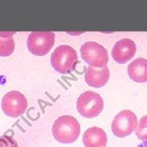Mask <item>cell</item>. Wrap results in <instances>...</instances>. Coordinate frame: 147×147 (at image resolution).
<instances>
[{"label":"cell","mask_w":147,"mask_h":147,"mask_svg":"<svg viewBox=\"0 0 147 147\" xmlns=\"http://www.w3.org/2000/svg\"><path fill=\"white\" fill-rule=\"evenodd\" d=\"M147 61L139 58L131 63L128 67V73L130 78L137 82L147 81Z\"/></svg>","instance_id":"8fae6325"},{"label":"cell","mask_w":147,"mask_h":147,"mask_svg":"<svg viewBox=\"0 0 147 147\" xmlns=\"http://www.w3.org/2000/svg\"><path fill=\"white\" fill-rule=\"evenodd\" d=\"M81 127L77 119L70 115L59 117L53 125L52 132L54 138L60 143L71 144L79 137Z\"/></svg>","instance_id":"6da1fadb"},{"label":"cell","mask_w":147,"mask_h":147,"mask_svg":"<svg viewBox=\"0 0 147 147\" xmlns=\"http://www.w3.org/2000/svg\"><path fill=\"white\" fill-rule=\"evenodd\" d=\"M82 141L85 147H105L108 138L105 132L101 128L93 127L84 132Z\"/></svg>","instance_id":"30bf717a"},{"label":"cell","mask_w":147,"mask_h":147,"mask_svg":"<svg viewBox=\"0 0 147 147\" xmlns=\"http://www.w3.org/2000/svg\"><path fill=\"white\" fill-rule=\"evenodd\" d=\"M77 108L79 113L87 118H94L102 112L104 101L96 92L88 91L82 93L77 100Z\"/></svg>","instance_id":"3957f363"},{"label":"cell","mask_w":147,"mask_h":147,"mask_svg":"<svg viewBox=\"0 0 147 147\" xmlns=\"http://www.w3.org/2000/svg\"><path fill=\"white\" fill-rule=\"evenodd\" d=\"M27 100L22 94L17 91H11L3 97L1 107L4 113L10 117H18L26 112Z\"/></svg>","instance_id":"52a82bcc"},{"label":"cell","mask_w":147,"mask_h":147,"mask_svg":"<svg viewBox=\"0 0 147 147\" xmlns=\"http://www.w3.org/2000/svg\"><path fill=\"white\" fill-rule=\"evenodd\" d=\"M78 62V55L76 51L69 45L58 47L51 57V63L53 67L58 72L67 74L75 68Z\"/></svg>","instance_id":"7a4b0ae2"},{"label":"cell","mask_w":147,"mask_h":147,"mask_svg":"<svg viewBox=\"0 0 147 147\" xmlns=\"http://www.w3.org/2000/svg\"><path fill=\"white\" fill-rule=\"evenodd\" d=\"M146 132V117H144L141 119L140 122V124L138 126V131H136L138 137L140 139L144 140V141H146V138L144 137L142 131Z\"/></svg>","instance_id":"5bb4252c"},{"label":"cell","mask_w":147,"mask_h":147,"mask_svg":"<svg viewBox=\"0 0 147 147\" xmlns=\"http://www.w3.org/2000/svg\"><path fill=\"white\" fill-rule=\"evenodd\" d=\"M138 126L137 117L130 110L119 113L113 121L111 129L117 137L124 138L131 135Z\"/></svg>","instance_id":"8992f818"},{"label":"cell","mask_w":147,"mask_h":147,"mask_svg":"<svg viewBox=\"0 0 147 147\" xmlns=\"http://www.w3.org/2000/svg\"><path fill=\"white\" fill-rule=\"evenodd\" d=\"M136 51L135 42L130 39L124 38L115 43L113 48L112 56L116 62L124 64L134 57Z\"/></svg>","instance_id":"ba28073f"},{"label":"cell","mask_w":147,"mask_h":147,"mask_svg":"<svg viewBox=\"0 0 147 147\" xmlns=\"http://www.w3.org/2000/svg\"><path fill=\"white\" fill-rule=\"evenodd\" d=\"M137 147H147V142L146 141H144L143 142L139 144Z\"/></svg>","instance_id":"9a60e30c"},{"label":"cell","mask_w":147,"mask_h":147,"mask_svg":"<svg viewBox=\"0 0 147 147\" xmlns=\"http://www.w3.org/2000/svg\"><path fill=\"white\" fill-rule=\"evenodd\" d=\"M16 32H0V56L8 57L14 51L13 35Z\"/></svg>","instance_id":"7c38bea8"},{"label":"cell","mask_w":147,"mask_h":147,"mask_svg":"<svg viewBox=\"0 0 147 147\" xmlns=\"http://www.w3.org/2000/svg\"><path fill=\"white\" fill-rule=\"evenodd\" d=\"M109 77V72L107 66L103 68H94L89 67L85 74V80L91 87L101 88L107 83Z\"/></svg>","instance_id":"9c48e42d"},{"label":"cell","mask_w":147,"mask_h":147,"mask_svg":"<svg viewBox=\"0 0 147 147\" xmlns=\"http://www.w3.org/2000/svg\"><path fill=\"white\" fill-rule=\"evenodd\" d=\"M55 35L53 32H32L27 40L29 51L36 56H44L54 45Z\"/></svg>","instance_id":"5b68a950"},{"label":"cell","mask_w":147,"mask_h":147,"mask_svg":"<svg viewBox=\"0 0 147 147\" xmlns=\"http://www.w3.org/2000/svg\"><path fill=\"white\" fill-rule=\"evenodd\" d=\"M0 147H18L17 141L10 136H3L0 137Z\"/></svg>","instance_id":"4fadbf2b"},{"label":"cell","mask_w":147,"mask_h":147,"mask_svg":"<svg viewBox=\"0 0 147 147\" xmlns=\"http://www.w3.org/2000/svg\"><path fill=\"white\" fill-rule=\"evenodd\" d=\"M82 58L94 68H103L108 63L106 49L100 44L90 41L84 44L80 48Z\"/></svg>","instance_id":"277c9868"}]
</instances>
